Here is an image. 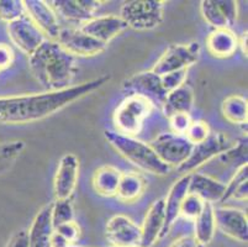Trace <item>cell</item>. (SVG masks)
Masks as SVG:
<instances>
[{
	"instance_id": "obj_20",
	"label": "cell",
	"mask_w": 248,
	"mask_h": 247,
	"mask_svg": "<svg viewBox=\"0 0 248 247\" xmlns=\"http://www.w3.org/2000/svg\"><path fill=\"white\" fill-rule=\"evenodd\" d=\"M55 228L52 224V203L36 214L28 231L29 247H52Z\"/></svg>"
},
{
	"instance_id": "obj_40",
	"label": "cell",
	"mask_w": 248,
	"mask_h": 247,
	"mask_svg": "<svg viewBox=\"0 0 248 247\" xmlns=\"http://www.w3.org/2000/svg\"><path fill=\"white\" fill-rule=\"evenodd\" d=\"M170 247H202L194 236H184L173 242Z\"/></svg>"
},
{
	"instance_id": "obj_32",
	"label": "cell",
	"mask_w": 248,
	"mask_h": 247,
	"mask_svg": "<svg viewBox=\"0 0 248 247\" xmlns=\"http://www.w3.org/2000/svg\"><path fill=\"white\" fill-rule=\"evenodd\" d=\"M24 14V1L21 0H0V20L9 24Z\"/></svg>"
},
{
	"instance_id": "obj_19",
	"label": "cell",
	"mask_w": 248,
	"mask_h": 247,
	"mask_svg": "<svg viewBox=\"0 0 248 247\" xmlns=\"http://www.w3.org/2000/svg\"><path fill=\"white\" fill-rule=\"evenodd\" d=\"M189 182H190V174H183L170 187L168 196L164 199V225L161 239L168 234L173 224L180 216L182 203L189 193Z\"/></svg>"
},
{
	"instance_id": "obj_4",
	"label": "cell",
	"mask_w": 248,
	"mask_h": 247,
	"mask_svg": "<svg viewBox=\"0 0 248 247\" xmlns=\"http://www.w3.org/2000/svg\"><path fill=\"white\" fill-rule=\"evenodd\" d=\"M153 110V104L143 97L127 95L115 109L112 115L116 132L135 137Z\"/></svg>"
},
{
	"instance_id": "obj_15",
	"label": "cell",
	"mask_w": 248,
	"mask_h": 247,
	"mask_svg": "<svg viewBox=\"0 0 248 247\" xmlns=\"http://www.w3.org/2000/svg\"><path fill=\"white\" fill-rule=\"evenodd\" d=\"M105 231L112 246L135 247L141 244V228L126 215L117 214L110 217Z\"/></svg>"
},
{
	"instance_id": "obj_25",
	"label": "cell",
	"mask_w": 248,
	"mask_h": 247,
	"mask_svg": "<svg viewBox=\"0 0 248 247\" xmlns=\"http://www.w3.org/2000/svg\"><path fill=\"white\" fill-rule=\"evenodd\" d=\"M146 189V181L140 173L126 172L121 174L120 183L117 187L116 198L126 204L135 203L141 198Z\"/></svg>"
},
{
	"instance_id": "obj_34",
	"label": "cell",
	"mask_w": 248,
	"mask_h": 247,
	"mask_svg": "<svg viewBox=\"0 0 248 247\" xmlns=\"http://www.w3.org/2000/svg\"><path fill=\"white\" fill-rule=\"evenodd\" d=\"M210 133L211 130L206 122L202 121V120H197V121H191L190 126H189L188 131L184 136L193 145H198L200 142L205 141L210 136Z\"/></svg>"
},
{
	"instance_id": "obj_29",
	"label": "cell",
	"mask_w": 248,
	"mask_h": 247,
	"mask_svg": "<svg viewBox=\"0 0 248 247\" xmlns=\"http://www.w3.org/2000/svg\"><path fill=\"white\" fill-rule=\"evenodd\" d=\"M248 197V165L242 163L226 184L221 203L226 200H247Z\"/></svg>"
},
{
	"instance_id": "obj_38",
	"label": "cell",
	"mask_w": 248,
	"mask_h": 247,
	"mask_svg": "<svg viewBox=\"0 0 248 247\" xmlns=\"http://www.w3.org/2000/svg\"><path fill=\"white\" fill-rule=\"evenodd\" d=\"M14 62V52L6 44H0V71L10 67Z\"/></svg>"
},
{
	"instance_id": "obj_10",
	"label": "cell",
	"mask_w": 248,
	"mask_h": 247,
	"mask_svg": "<svg viewBox=\"0 0 248 247\" xmlns=\"http://www.w3.org/2000/svg\"><path fill=\"white\" fill-rule=\"evenodd\" d=\"M6 31L11 42L28 56H31L47 40L26 14L9 22Z\"/></svg>"
},
{
	"instance_id": "obj_5",
	"label": "cell",
	"mask_w": 248,
	"mask_h": 247,
	"mask_svg": "<svg viewBox=\"0 0 248 247\" xmlns=\"http://www.w3.org/2000/svg\"><path fill=\"white\" fill-rule=\"evenodd\" d=\"M164 1L161 0H132L123 5L120 17L134 30H153L163 22Z\"/></svg>"
},
{
	"instance_id": "obj_31",
	"label": "cell",
	"mask_w": 248,
	"mask_h": 247,
	"mask_svg": "<svg viewBox=\"0 0 248 247\" xmlns=\"http://www.w3.org/2000/svg\"><path fill=\"white\" fill-rule=\"evenodd\" d=\"M74 220V210L71 199H56L52 203V224L53 228Z\"/></svg>"
},
{
	"instance_id": "obj_37",
	"label": "cell",
	"mask_w": 248,
	"mask_h": 247,
	"mask_svg": "<svg viewBox=\"0 0 248 247\" xmlns=\"http://www.w3.org/2000/svg\"><path fill=\"white\" fill-rule=\"evenodd\" d=\"M168 119L170 122L172 132L178 133V135H186L191 121H193L189 114H175Z\"/></svg>"
},
{
	"instance_id": "obj_14",
	"label": "cell",
	"mask_w": 248,
	"mask_h": 247,
	"mask_svg": "<svg viewBox=\"0 0 248 247\" xmlns=\"http://www.w3.org/2000/svg\"><path fill=\"white\" fill-rule=\"evenodd\" d=\"M79 178V160L74 153H66L61 157L53 180L56 199H71Z\"/></svg>"
},
{
	"instance_id": "obj_18",
	"label": "cell",
	"mask_w": 248,
	"mask_h": 247,
	"mask_svg": "<svg viewBox=\"0 0 248 247\" xmlns=\"http://www.w3.org/2000/svg\"><path fill=\"white\" fill-rule=\"evenodd\" d=\"M79 29L87 35L108 45L112 38L125 31L127 25L120 16L116 15H101L84 22Z\"/></svg>"
},
{
	"instance_id": "obj_42",
	"label": "cell",
	"mask_w": 248,
	"mask_h": 247,
	"mask_svg": "<svg viewBox=\"0 0 248 247\" xmlns=\"http://www.w3.org/2000/svg\"><path fill=\"white\" fill-rule=\"evenodd\" d=\"M68 247H77V246H76V245H71V246H68ZM78 247H79V246H78Z\"/></svg>"
},
{
	"instance_id": "obj_6",
	"label": "cell",
	"mask_w": 248,
	"mask_h": 247,
	"mask_svg": "<svg viewBox=\"0 0 248 247\" xmlns=\"http://www.w3.org/2000/svg\"><path fill=\"white\" fill-rule=\"evenodd\" d=\"M234 144L236 142L232 141L225 133L211 132L205 141L194 145L193 151L188 160L177 169L182 174H190L191 172L202 167L205 163L210 162L217 156L224 155Z\"/></svg>"
},
{
	"instance_id": "obj_27",
	"label": "cell",
	"mask_w": 248,
	"mask_h": 247,
	"mask_svg": "<svg viewBox=\"0 0 248 247\" xmlns=\"http://www.w3.org/2000/svg\"><path fill=\"white\" fill-rule=\"evenodd\" d=\"M214 204L205 203L202 212L200 213L199 216L194 220L195 223V232L194 237L202 245V247L210 244L213 241L216 232V223H215V214H214Z\"/></svg>"
},
{
	"instance_id": "obj_1",
	"label": "cell",
	"mask_w": 248,
	"mask_h": 247,
	"mask_svg": "<svg viewBox=\"0 0 248 247\" xmlns=\"http://www.w3.org/2000/svg\"><path fill=\"white\" fill-rule=\"evenodd\" d=\"M110 79L111 77L105 74L63 90L0 97V122L9 125H24L44 120L100 89Z\"/></svg>"
},
{
	"instance_id": "obj_24",
	"label": "cell",
	"mask_w": 248,
	"mask_h": 247,
	"mask_svg": "<svg viewBox=\"0 0 248 247\" xmlns=\"http://www.w3.org/2000/svg\"><path fill=\"white\" fill-rule=\"evenodd\" d=\"M194 106V92L189 85L183 84L168 93L162 104V110L167 117L175 114H189Z\"/></svg>"
},
{
	"instance_id": "obj_30",
	"label": "cell",
	"mask_w": 248,
	"mask_h": 247,
	"mask_svg": "<svg viewBox=\"0 0 248 247\" xmlns=\"http://www.w3.org/2000/svg\"><path fill=\"white\" fill-rule=\"evenodd\" d=\"M24 148V141H10L0 144V174L10 171Z\"/></svg>"
},
{
	"instance_id": "obj_8",
	"label": "cell",
	"mask_w": 248,
	"mask_h": 247,
	"mask_svg": "<svg viewBox=\"0 0 248 247\" xmlns=\"http://www.w3.org/2000/svg\"><path fill=\"white\" fill-rule=\"evenodd\" d=\"M151 146L167 166L179 168L193 151L194 145L184 135L174 132H163L151 142Z\"/></svg>"
},
{
	"instance_id": "obj_35",
	"label": "cell",
	"mask_w": 248,
	"mask_h": 247,
	"mask_svg": "<svg viewBox=\"0 0 248 247\" xmlns=\"http://www.w3.org/2000/svg\"><path fill=\"white\" fill-rule=\"evenodd\" d=\"M55 232L60 237H62L64 241L68 245H74L77 242V240L79 239L80 230L79 226L76 221H69V223L62 224V225L57 226L55 229Z\"/></svg>"
},
{
	"instance_id": "obj_16",
	"label": "cell",
	"mask_w": 248,
	"mask_h": 247,
	"mask_svg": "<svg viewBox=\"0 0 248 247\" xmlns=\"http://www.w3.org/2000/svg\"><path fill=\"white\" fill-rule=\"evenodd\" d=\"M216 228L225 235L240 242L248 240L247 214L243 210L230 207L214 208Z\"/></svg>"
},
{
	"instance_id": "obj_26",
	"label": "cell",
	"mask_w": 248,
	"mask_h": 247,
	"mask_svg": "<svg viewBox=\"0 0 248 247\" xmlns=\"http://www.w3.org/2000/svg\"><path fill=\"white\" fill-rule=\"evenodd\" d=\"M123 172L114 166H103L93 174L94 190L101 197H115Z\"/></svg>"
},
{
	"instance_id": "obj_7",
	"label": "cell",
	"mask_w": 248,
	"mask_h": 247,
	"mask_svg": "<svg viewBox=\"0 0 248 247\" xmlns=\"http://www.w3.org/2000/svg\"><path fill=\"white\" fill-rule=\"evenodd\" d=\"M200 51V45L195 41L188 44L172 45L155 62L152 72L158 76H164L173 72L188 69L199 61Z\"/></svg>"
},
{
	"instance_id": "obj_33",
	"label": "cell",
	"mask_w": 248,
	"mask_h": 247,
	"mask_svg": "<svg viewBox=\"0 0 248 247\" xmlns=\"http://www.w3.org/2000/svg\"><path fill=\"white\" fill-rule=\"evenodd\" d=\"M205 205V201L200 199L199 197L193 193H188L182 203L180 208V215L184 216L188 220H195L202 212V208Z\"/></svg>"
},
{
	"instance_id": "obj_39",
	"label": "cell",
	"mask_w": 248,
	"mask_h": 247,
	"mask_svg": "<svg viewBox=\"0 0 248 247\" xmlns=\"http://www.w3.org/2000/svg\"><path fill=\"white\" fill-rule=\"evenodd\" d=\"M8 247H29L28 231L20 230L9 241Z\"/></svg>"
},
{
	"instance_id": "obj_43",
	"label": "cell",
	"mask_w": 248,
	"mask_h": 247,
	"mask_svg": "<svg viewBox=\"0 0 248 247\" xmlns=\"http://www.w3.org/2000/svg\"><path fill=\"white\" fill-rule=\"evenodd\" d=\"M108 247H116V246H108ZM135 247H140V246H135Z\"/></svg>"
},
{
	"instance_id": "obj_13",
	"label": "cell",
	"mask_w": 248,
	"mask_h": 247,
	"mask_svg": "<svg viewBox=\"0 0 248 247\" xmlns=\"http://www.w3.org/2000/svg\"><path fill=\"white\" fill-rule=\"evenodd\" d=\"M25 14L32 20L47 40L56 41L61 31V25L55 10L48 1L44 0H25Z\"/></svg>"
},
{
	"instance_id": "obj_21",
	"label": "cell",
	"mask_w": 248,
	"mask_h": 247,
	"mask_svg": "<svg viewBox=\"0 0 248 247\" xmlns=\"http://www.w3.org/2000/svg\"><path fill=\"white\" fill-rule=\"evenodd\" d=\"M164 225V199H157L151 204L141 228L140 247H151L161 239Z\"/></svg>"
},
{
	"instance_id": "obj_23",
	"label": "cell",
	"mask_w": 248,
	"mask_h": 247,
	"mask_svg": "<svg viewBox=\"0 0 248 247\" xmlns=\"http://www.w3.org/2000/svg\"><path fill=\"white\" fill-rule=\"evenodd\" d=\"M207 51L216 58H229L240 47V40L231 30L218 29L211 31L206 38Z\"/></svg>"
},
{
	"instance_id": "obj_22",
	"label": "cell",
	"mask_w": 248,
	"mask_h": 247,
	"mask_svg": "<svg viewBox=\"0 0 248 247\" xmlns=\"http://www.w3.org/2000/svg\"><path fill=\"white\" fill-rule=\"evenodd\" d=\"M226 184L213 177L202 173H190L189 193L199 197L205 203L214 204L222 200Z\"/></svg>"
},
{
	"instance_id": "obj_12",
	"label": "cell",
	"mask_w": 248,
	"mask_h": 247,
	"mask_svg": "<svg viewBox=\"0 0 248 247\" xmlns=\"http://www.w3.org/2000/svg\"><path fill=\"white\" fill-rule=\"evenodd\" d=\"M200 11L205 21L215 30H231L238 16V3L234 0H202Z\"/></svg>"
},
{
	"instance_id": "obj_3",
	"label": "cell",
	"mask_w": 248,
	"mask_h": 247,
	"mask_svg": "<svg viewBox=\"0 0 248 247\" xmlns=\"http://www.w3.org/2000/svg\"><path fill=\"white\" fill-rule=\"evenodd\" d=\"M104 135L117 152L137 168L155 176H166L172 169L159 160L151 145L112 130H107Z\"/></svg>"
},
{
	"instance_id": "obj_41",
	"label": "cell",
	"mask_w": 248,
	"mask_h": 247,
	"mask_svg": "<svg viewBox=\"0 0 248 247\" xmlns=\"http://www.w3.org/2000/svg\"><path fill=\"white\" fill-rule=\"evenodd\" d=\"M240 46L242 47L243 53L247 54V33H245L242 37V41H240Z\"/></svg>"
},
{
	"instance_id": "obj_11",
	"label": "cell",
	"mask_w": 248,
	"mask_h": 247,
	"mask_svg": "<svg viewBox=\"0 0 248 247\" xmlns=\"http://www.w3.org/2000/svg\"><path fill=\"white\" fill-rule=\"evenodd\" d=\"M63 49L74 57H92L103 53L108 45L87 35L80 29H61L56 40Z\"/></svg>"
},
{
	"instance_id": "obj_17",
	"label": "cell",
	"mask_w": 248,
	"mask_h": 247,
	"mask_svg": "<svg viewBox=\"0 0 248 247\" xmlns=\"http://www.w3.org/2000/svg\"><path fill=\"white\" fill-rule=\"evenodd\" d=\"M98 0H53L49 5L55 10L56 15L68 22H84L95 17L96 11L101 6Z\"/></svg>"
},
{
	"instance_id": "obj_9",
	"label": "cell",
	"mask_w": 248,
	"mask_h": 247,
	"mask_svg": "<svg viewBox=\"0 0 248 247\" xmlns=\"http://www.w3.org/2000/svg\"><path fill=\"white\" fill-rule=\"evenodd\" d=\"M123 89L130 94L143 97L153 104L162 106L167 97V90L162 82V77L152 71L140 72L128 77L123 82Z\"/></svg>"
},
{
	"instance_id": "obj_28",
	"label": "cell",
	"mask_w": 248,
	"mask_h": 247,
	"mask_svg": "<svg viewBox=\"0 0 248 247\" xmlns=\"http://www.w3.org/2000/svg\"><path fill=\"white\" fill-rule=\"evenodd\" d=\"M222 115L233 125H245L248 119V103L242 95L232 94L227 97L221 105Z\"/></svg>"
},
{
	"instance_id": "obj_36",
	"label": "cell",
	"mask_w": 248,
	"mask_h": 247,
	"mask_svg": "<svg viewBox=\"0 0 248 247\" xmlns=\"http://www.w3.org/2000/svg\"><path fill=\"white\" fill-rule=\"evenodd\" d=\"M186 74H188V69H183V71H177L173 72V73L164 74L162 77V82H163V85L166 88L167 93H170L172 90L177 89L180 85L186 84Z\"/></svg>"
},
{
	"instance_id": "obj_2",
	"label": "cell",
	"mask_w": 248,
	"mask_h": 247,
	"mask_svg": "<svg viewBox=\"0 0 248 247\" xmlns=\"http://www.w3.org/2000/svg\"><path fill=\"white\" fill-rule=\"evenodd\" d=\"M29 67L33 78L46 92L69 88L78 72L76 57L52 40L45 41L29 56Z\"/></svg>"
}]
</instances>
